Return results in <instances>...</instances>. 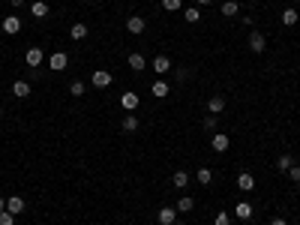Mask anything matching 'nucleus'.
Listing matches in <instances>:
<instances>
[{"instance_id": "obj_29", "label": "nucleus", "mask_w": 300, "mask_h": 225, "mask_svg": "<svg viewBox=\"0 0 300 225\" xmlns=\"http://www.w3.org/2000/svg\"><path fill=\"white\" fill-rule=\"evenodd\" d=\"M69 93H72V96H84V93H87L84 81H72V84H69Z\"/></svg>"}, {"instance_id": "obj_1", "label": "nucleus", "mask_w": 300, "mask_h": 225, "mask_svg": "<svg viewBox=\"0 0 300 225\" xmlns=\"http://www.w3.org/2000/svg\"><path fill=\"white\" fill-rule=\"evenodd\" d=\"M48 66L54 69V72H63V69L69 66V54H66V51H51V54H48Z\"/></svg>"}, {"instance_id": "obj_7", "label": "nucleus", "mask_w": 300, "mask_h": 225, "mask_svg": "<svg viewBox=\"0 0 300 225\" xmlns=\"http://www.w3.org/2000/svg\"><path fill=\"white\" fill-rule=\"evenodd\" d=\"M210 147H213L216 153H225L228 147H231V138H228L225 132H213V138H210Z\"/></svg>"}, {"instance_id": "obj_30", "label": "nucleus", "mask_w": 300, "mask_h": 225, "mask_svg": "<svg viewBox=\"0 0 300 225\" xmlns=\"http://www.w3.org/2000/svg\"><path fill=\"white\" fill-rule=\"evenodd\" d=\"M0 225H15V216L9 210H0Z\"/></svg>"}, {"instance_id": "obj_25", "label": "nucleus", "mask_w": 300, "mask_h": 225, "mask_svg": "<svg viewBox=\"0 0 300 225\" xmlns=\"http://www.w3.org/2000/svg\"><path fill=\"white\" fill-rule=\"evenodd\" d=\"M237 12H240L237 0H225V3H222V15H228V18H231V15H237Z\"/></svg>"}, {"instance_id": "obj_36", "label": "nucleus", "mask_w": 300, "mask_h": 225, "mask_svg": "<svg viewBox=\"0 0 300 225\" xmlns=\"http://www.w3.org/2000/svg\"><path fill=\"white\" fill-rule=\"evenodd\" d=\"M270 225H288V222L282 219V216H276V219H270Z\"/></svg>"}, {"instance_id": "obj_8", "label": "nucleus", "mask_w": 300, "mask_h": 225, "mask_svg": "<svg viewBox=\"0 0 300 225\" xmlns=\"http://www.w3.org/2000/svg\"><path fill=\"white\" fill-rule=\"evenodd\" d=\"M156 222L159 225H174L177 222V210H174V207H159V210H156Z\"/></svg>"}, {"instance_id": "obj_9", "label": "nucleus", "mask_w": 300, "mask_h": 225, "mask_svg": "<svg viewBox=\"0 0 300 225\" xmlns=\"http://www.w3.org/2000/svg\"><path fill=\"white\" fill-rule=\"evenodd\" d=\"M246 42H249V51H255V54H261V51L267 48V39H264L258 30H252V33H249V39H246Z\"/></svg>"}, {"instance_id": "obj_23", "label": "nucleus", "mask_w": 300, "mask_h": 225, "mask_svg": "<svg viewBox=\"0 0 300 225\" xmlns=\"http://www.w3.org/2000/svg\"><path fill=\"white\" fill-rule=\"evenodd\" d=\"M192 207H195V201H192L189 195H183V198L177 201V207H174V210H177V213H189V210H192Z\"/></svg>"}, {"instance_id": "obj_14", "label": "nucleus", "mask_w": 300, "mask_h": 225, "mask_svg": "<svg viewBox=\"0 0 300 225\" xmlns=\"http://www.w3.org/2000/svg\"><path fill=\"white\" fill-rule=\"evenodd\" d=\"M12 96H18V99H27V96H30V81L18 78V81L12 84Z\"/></svg>"}, {"instance_id": "obj_38", "label": "nucleus", "mask_w": 300, "mask_h": 225, "mask_svg": "<svg viewBox=\"0 0 300 225\" xmlns=\"http://www.w3.org/2000/svg\"><path fill=\"white\" fill-rule=\"evenodd\" d=\"M195 3H198V6H207V3H213V0H195Z\"/></svg>"}, {"instance_id": "obj_28", "label": "nucleus", "mask_w": 300, "mask_h": 225, "mask_svg": "<svg viewBox=\"0 0 300 225\" xmlns=\"http://www.w3.org/2000/svg\"><path fill=\"white\" fill-rule=\"evenodd\" d=\"M162 9L165 12H177V9H183V0H162Z\"/></svg>"}, {"instance_id": "obj_18", "label": "nucleus", "mask_w": 300, "mask_h": 225, "mask_svg": "<svg viewBox=\"0 0 300 225\" xmlns=\"http://www.w3.org/2000/svg\"><path fill=\"white\" fill-rule=\"evenodd\" d=\"M171 183H174V189H186V183H189V171L177 168V171L171 174Z\"/></svg>"}, {"instance_id": "obj_22", "label": "nucleus", "mask_w": 300, "mask_h": 225, "mask_svg": "<svg viewBox=\"0 0 300 225\" xmlns=\"http://www.w3.org/2000/svg\"><path fill=\"white\" fill-rule=\"evenodd\" d=\"M279 21L285 24V27H294V24H297V9H291V6H288V9H282Z\"/></svg>"}, {"instance_id": "obj_16", "label": "nucleus", "mask_w": 300, "mask_h": 225, "mask_svg": "<svg viewBox=\"0 0 300 225\" xmlns=\"http://www.w3.org/2000/svg\"><path fill=\"white\" fill-rule=\"evenodd\" d=\"M18 30H21V18H15V15L3 18V33H6V36H15Z\"/></svg>"}, {"instance_id": "obj_37", "label": "nucleus", "mask_w": 300, "mask_h": 225, "mask_svg": "<svg viewBox=\"0 0 300 225\" xmlns=\"http://www.w3.org/2000/svg\"><path fill=\"white\" fill-rule=\"evenodd\" d=\"M0 210H6V198L3 195H0Z\"/></svg>"}, {"instance_id": "obj_3", "label": "nucleus", "mask_w": 300, "mask_h": 225, "mask_svg": "<svg viewBox=\"0 0 300 225\" xmlns=\"http://www.w3.org/2000/svg\"><path fill=\"white\" fill-rule=\"evenodd\" d=\"M42 60H45V51H42L39 45H33V48H27V54H24V63H27L30 69H36V66H42Z\"/></svg>"}, {"instance_id": "obj_27", "label": "nucleus", "mask_w": 300, "mask_h": 225, "mask_svg": "<svg viewBox=\"0 0 300 225\" xmlns=\"http://www.w3.org/2000/svg\"><path fill=\"white\" fill-rule=\"evenodd\" d=\"M210 180H213V171H210V168H198V183L210 186Z\"/></svg>"}, {"instance_id": "obj_40", "label": "nucleus", "mask_w": 300, "mask_h": 225, "mask_svg": "<svg viewBox=\"0 0 300 225\" xmlns=\"http://www.w3.org/2000/svg\"><path fill=\"white\" fill-rule=\"evenodd\" d=\"M0 114H3V105H0Z\"/></svg>"}, {"instance_id": "obj_10", "label": "nucleus", "mask_w": 300, "mask_h": 225, "mask_svg": "<svg viewBox=\"0 0 300 225\" xmlns=\"http://www.w3.org/2000/svg\"><path fill=\"white\" fill-rule=\"evenodd\" d=\"M237 189H240V192H252V189H255V177L249 174V171H240V174H237Z\"/></svg>"}, {"instance_id": "obj_12", "label": "nucleus", "mask_w": 300, "mask_h": 225, "mask_svg": "<svg viewBox=\"0 0 300 225\" xmlns=\"http://www.w3.org/2000/svg\"><path fill=\"white\" fill-rule=\"evenodd\" d=\"M6 210H9L12 216L24 213V198H21V195H12V198H6Z\"/></svg>"}, {"instance_id": "obj_39", "label": "nucleus", "mask_w": 300, "mask_h": 225, "mask_svg": "<svg viewBox=\"0 0 300 225\" xmlns=\"http://www.w3.org/2000/svg\"><path fill=\"white\" fill-rule=\"evenodd\" d=\"M174 225H186V222H174Z\"/></svg>"}, {"instance_id": "obj_2", "label": "nucleus", "mask_w": 300, "mask_h": 225, "mask_svg": "<svg viewBox=\"0 0 300 225\" xmlns=\"http://www.w3.org/2000/svg\"><path fill=\"white\" fill-rule=\"evenodd\" d=\"M111 81H114V75L108 72V69H96V72L90 75V84H93L96 90H102V87H108Z\"/></svg>"}, {"instance_id": "obj_20", "label": "nucleus", "mask_w": 300, "mask_h": 225, "mask_svg": "<svg viewBox=\"0 0 300 225\" xmlns=\"http://www.w3.org/2000/svg\"><path fill=\"white\" fill-rule=\"evenodd\" d=\"M222 108H225V96H222V93L210 96V102H207V111H210V114H219Z\"/></svg>"}, {"instance_id": "obj_21", "label": "nucleus", "mask_w": 300, "mask_h": 225, "mask_svg": "<svg viewBox=\"0 0 300 225\" xmlns=\"http://www.w3.org/2000/svg\"><path fill=\"white\" fill-rule=\"evenodd\" d=\"M120 126H123V132H138V126H141V123H138V117H135L132 111H126V117H123V123H120Z\"/></svg>"}, {"instance_id": "obj_33", "label": "nucleus", "mask_w": 300, "mask_h": 225, "mask_svg": "<svg viewBox=\"0 0 300 225\" xmlns=\"http://www.w3.org/2000/svg\"><path fill=\"white\" fill-rule=\"evenodd\" d=\"M213 225H231V216H228V213H216Z\"/></svg>"}, {"instance_id": "obj_19", "label": "nucleus", "mask_w": 300, "mask_h": 225, "mask_svg": "<svg viewBox=\"0 0 300 225\" xmlns=\"http://www.w3.org/2000/svg\"><path fill=\"white\" fill-rule=\"evenodd\" d=\"M30 15H33V18H45V15H48V3H45V0H33V3H30Z\"/></svg>"}, {"instance_id": "obj_17", "label": "nucleus", "mask_w": 300, "mask_h": 225, "mask_svg": "<svg viewBox=\"0 0 300 225\" xmlns=\"http://www.w3.org/2000/svg\"><path fill=\"white\" fill-rule=\"evenodd\" d=\"M150 93H153L156 99H165V96L171 93V87H168V81H162V78H159V81H153V87H150Z\"/></svg>"}, {"instance_id": "obj_35", "label": "nucleus", "mask_w": 300, "mask_h": 225, "mask_svg": "<svg viewBox=\"0 0 300 225\" xmlns=\"http://www.w3.org/2000/svg\"><path fill=\"white\" fill-rule=\"evenodd\" d=\"M9 3H12V6H15V9H21V6H24V3H27V0H9Z\"/></svg>"}, {"instance_id": "obj_31", "label": "nucleus", "mask_w": 300, "mask_h": 225, "mask_svg": "<svg viewBox=\"0 0 300 225\" xmlns=\"http://www.w3.org/2000/svg\"><path fill=\"white\" fill-rule=\"evenodd\" d=\"M204 129H207V132L216 129V114H207V117H204Z\"/></svg>"}, {"instance_id": "obj_26", "label": "nucleus", "mask_w": 300, "mask_h": 225, "mask_svg": "<svg viewBox=\"0 0 300 225\" xmlns=\"http://www.w3.org/2000/svg\"><path fill=\"white\" fill-rule=\"evenodd\" d=\"M291 165H294V159H291V156H288V153H282V156H279V159H276V168H279V171H288V168H291Z\"/></svg>"}, {"instance_id": "obj_13", "label": "nucleus", "mask_w": 300, "mask_h": 225, "mask_svg": "<svg viewBox=\"0 0 300 225\" xmlns=\"http://www.w3.org/2000/svg\"><path fill=\"white\" fill-rule=\"evenodd\" d=\"M234 213H237V219H252L255 207H252L249 201H237V204H234Z\"/></svg>"}, {"instance_id": "obj_11", "label": "nucleus", "mask_w": 300, "mask_h": 225, "mask_svg": "<svg viewBox=\"0 0 300 225\" xmlns=\"http://www.w3.org/2000/svg\"><path fill=\"white\" fill-rule=\"evenodd\" d=\"M126 66L132 69V72H141V69L147 66V60H144V54H138V51H132V54L126 57Z\"/></svg>"}, {"instance_id": "obj_5", "label": "nucleus", "mask_w": 300, "mask_h": 225, "mask_svg": "<svg viewBox=\"0 0 300 225\" xmlns=\"http://www.w3.org/2000/svg\"><path fill=\"white\" fill-rule=\"evenodd\" d=\"M120 105H123V111H135L141 105V96L135 90H126V93H120Z\"/></svg>"}, {"instance_id": "obj_32", "label": "nucleus", "mask_w": 300, "mask_h": 225, "mask_svg": "<svg viewBox=\"0 0 300 225\" xmlns=\"http://www.w3.org/2000/svg\"><path fill=\"white\" fill-rule=\"evenodd\" d=\"M285 174H288V177H291L294 183H300V165H291V168L285 171Z\"/></svg>"}, {"instance_id": "obj_15", "label": "nucleus", "mask_w": 300, "mask_h": 225, "mask_svg": "<svg viewBox=\"0 0 300 225\" xmlns=\"http://www.w3.org/2000/svg\"><path fill=\"white\" fill-rule=\"evenodd\" d=\"M87 33H90V30H87V24H84V21H75L72 27H69V36H72L75 42H81V39H87Z\"/></svg>"}, {"instance_id": "obj_24", "label": "nucleus", "mask_w": 300, "mask_h": 225, "mask_svg": "<svg viewBox=\"0 0 300 225\" xmlns=\"http://www.w3.org/2000/svg\"><path fill=\"white\" fill-rule=\"evenodd\" d=\"M183 18H186L189 24H198V21H201V12H198L195 6H189V9H183Z\"/></svg>"}, {"instance_id": "obj_4", "label": "nucleus", "mask_w": 300, "mask_h": 225, "mask_svg": "<svg viewBox=\"0 0 300 225\" xmlns=\"http://www.w3.org/2000/svg\"><path fill=\"white\" fill-rule=\"evenodd\" d=\"M150 69H153L156 75H168L171 69H174V63H171L165 54H156V57H153V63H150Z\"/></svg>"}, {"instance_id": "obj_34", "label": "nucleus", "mask_w": 300, "mask_h": 225, "mask_svg": "<svg viewBox=\"0 0 300 225\" xmlns=\"http://www.w3.org/2000/svg\"><path fill=\"white\" fill-rule=\"evenodd\" d=\"M174 78H177V81H186L189 72H186V69H174Z\"/></svg>"}, {"instance_id": "obj_6", "label": "nucleus", "mask_w": 300, "mask_h": 225, "mask_svg": "<svg viewBox=\"0 0 300 225\" xmlns=\"http://www.w3.org/2000/svg\"><path fill=\"white\" fill-rule=\"evenodd\" d=\"M126 30L132 33V36H141V33L147 30V21L141 18V15H129V18H126Z\"/></svg>"}]
</instances>
